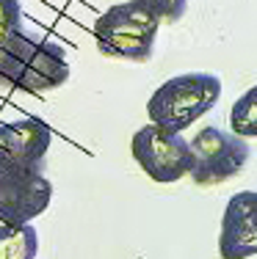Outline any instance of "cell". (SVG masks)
I'll return each mask as SVG.
<instances>
[{
	"label": "cell",
	"mask_w": 257,
	"mask_h": 259,
	"mask_svg": "<svg viewBox=\"0 0 257 259\" xmlns=\"http://www.w3.org/2000/svg\"><path fill=\"white\" fill-rule=\"evenodd\" d=\"M191 180L197 185H222L246 168L249 144L218 127H202L191 141Z\"/></svg>",
	"instance_id": "cell-4"
},
{
	"label": "cell",
	"mask_w": 257,
	"mask_h": 259,
	"mask_svg": "<svg viewBox=\"0 0 257 259\" xmlns=\"http://www.w3.org/2000/svg\"><path fill=\"white\" fill-rule=\"evenodd\" d=\"M138 9H144L146 14H152L158 22H177L182 20L188 9V0H130Z\"/></svg>",
	"instance_id": "cell-11"
},
{
	"label": "cell",
	"mask_w": 257,
	"mask_h": 259,
	"mask_svg": "<svg viewBox=\"0 0 257 259\" xmlns=\"http://www.w3.org/2000/svg\"><path fill=\"white\" fill-rule=\"evenodd\" d=\"M72 69L58 41L17 33L0 47V85L25 94H45L61 89Z\"/></svg>",
	"instance_id": "cell-1"
},
{
	"label": "cell",
	"mask_w": 257,
	"mask_h": 259,
	"mask_svg": "<svg viewBox=\"0 0 257 259\" xmlns=\"http://www.w3.org/2000/svg\"><path fill=\"white\" fill-rule=\"evenodd\" d=\"M218 254L222 259H249L257 254V190H241L227 201Z\"/></svg>",
	"instance_id": "cell-8"
},
{
	"label": "cell",
	"mask_w": 257,
	"mask_h": 259,
	"mask_svg": "<svg viewBox=\"0 0 257 259\" xmlns=\"http://www.w3.org/2000/svg\"><path fill=\"white\" fill-rule=\"evenodd\" d=\"M230 127L238 138H257V85L238 97L230 110Z\"/></svg>",
	"instance_id": "cell-10"
},
{
	"label": "cell",
	"mask_w": 257,
	"mask_h": 259,
	"mask_svg": "<svg viewBox=\"0 0 257 259\" xmlns=\"http://www.w3.org/2000/svg\"><path fill=\"white\" fill-rule=\"evenodd\" d=\"M130 152L150 180L169 185L191 174V146L180 133H171L158 124L141 127L130 141Z\"/></svg>",
	"instance_id": "cell-5"
},
{
	"label": "cell",
	"mask_w": 257,
	"mask_h": 259,
	"mask_svg": "<svg viewBox=\"0 0 257 259\" xmlns=\"http://www.w3.org/2000/svg\"><path fill=\"white\" fill-rule=\"evenodd\" d=\"M222 97V80L210 72H186L166 80L152 91L146 102L150 124H158L171 133H182L191 127L199 116L213 110V105Z\"/></svg>",
	"instance_id": "cell-2"
},
{
	"label": "cell",
	"mask_w": 257,
	"mask_h": 259,
	"mask_svg": "<svg viewBox=\"0 0 257 259\" xmlns=\"http://www.w3.org/2000/svg\"><path fill=\"white\" fill-rule=\"evenodd\" d=\"M161 22L136 3H116L94 22V41L97 50L108 58H125V61H144L152 58Z\"/></svg>",
	"instance_id": "cell-3"
},
{
	"label": "cell",
	"mask_w": 257,
	"mask_h": 259,
	"mask_svg": "<svg viewBox=\"0 0 257 259\" xmlns=\"http://www.w3.org/2000/svg\"><path fill=\"white\" fill-rule=\"evenodd\" d=\"M22 33V6L20 0H0V47Z\"/></svg>",
	"instance_id": "cell-12"
},
{
	"label": "cell",
	"mask_w": 257,
	"mask_h": 259,
	"mask_svg": "<svg viewBox=\"0 0 257 259\" xmlns=\"http://www.w3.org/2000/svg\"><path fill=\"white\" fill-rule=\"evenodd\" d=\"M39 232L36 226H0V259H36Z\"/></svg>",
	"instance_id": "cell-9"
},
{
	"label": "cell",
	"mask_w": 257,
	"mask_h": 259,
	"mask_svg": "<svg viewBox=\"0 0 257 259\" xmlns=\"http://www.w3.org/2000/svg\"><path fill=\"white\" fill-rule=\"evenodd\" d=\"M53 201V185L42 171L0 174V224L22 226L39 218Z\"/></svg>",
	"instance_id": "cell-7"
},
{
	"label": "cell",
	"mask_w": 257,
	"mask_h": 259,
	"mask_svg": "<svg viewBox=\"0 0 257 259\" xmlns=\"http://www.w3.org/2000/svg\"><path fill=\"white\" fill-rule=\"evenodd\" d=\"M53 144V130L42 119L0 124V174H36Z\"/></svg>",
	"instance_id": "cell-6"
}]
</instances>
